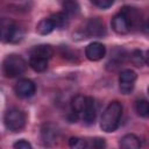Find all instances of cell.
Listing matches in <instances>:
<instances>
[{
    "mask_svg": "<svg viewBox=\"0 0 149 149\" xmlns=\"http://www.w3.org/2000/svg\"><path fill=\"white\" fill-rule=\"evenodd\" d=\"M121 115H122V105L119 101L109 102L101 115V120H100L101 129L106 133H112L116 130L121 120Z\"/></svg>",
    "mask_w": 149,
    "mask_h": 149,
    "instance_id": "6da1fadb",
    "label": "cell"
},
{
    "mask_svg": "<svg viewBox=\"0 0 149 149\" xmlns=\"http://www.w3.org/2000/svg\"><path fill=\"white\" fill-rule=\"evenodd\" d=\"M27 69L26 61L19 55H8L2 63V71L7 78H15L24 73Z\"/></svg>",
    "mask_w": 149,
    "mask_h": 149,
    "instance_id": "7a4b0ae2",
    "label": "cell"
},
{
    "mask_svg": "<svg viewBox=\"0 0 149 149\" xmlns=\"http://www.w3.org/2000/svg\"><path fill=\"white\" fill-rule=\"evenodd\" d=\"M3 123L10 132H20L26 125V114L19 108H10L3 115Z\"/></svg>",
    "mask_w": 149,
    "mask_h": 149,
    "instance_id": "3957f363",
    "label": "cell"
},
{
    "mask_svg": "<svg viewBox=\"0 0 149 149\" xmlns=\"http://www.w3.org/2000/svg\"><path fill=\"white\" fill-rule=\"evenodd\" d=\"M22 34L20 28L9 19H2L1 21V37L3 42H17Z\"/></svg>",
    "mask_w": 149,
    "mask_h": 149,
    "instance_id": "277c9868",
    "label": "cell"
},
{
    "mask_svg": "<svg viewBox=\"0 0 149 149\" xmlns=\"http://www.w3.org/2000/svg\"><path fill=\"white\" fill-rule=\"evenodd\" d=\"M136 77L137 76H136L135 71H133L130 69H126V70H122L120 72V76H119V87H120L121 93L129 94L133 91Z\"/></svg>",
    "mask_w": 149,
    "mask_h": 149,
    "instance_id": "5b68a950",
    "label": "cell"
},
{
    "mask_svg": "<svg viewBox=\"0 0 149 149\" xmlns=\"http://www.w3.org/2000/svg\"><path fill=\"white\" fill-rule=\"evenodd\" d=\"M35 91H36V86L34 81L27 78L20 79L14 86V92L20 98H29L34 95Z\"/></svg>",
    "mask_w": 149,
    "mask_h": 149,
    "instance_id": "8992f818",
    "label": "cell"
},
{
    "mask_svg": "<svg viewBox=\"0 0 149 149\" xmlns=\"http://www.w3.org/2000/svg\"><path fill=\"white\" fill-rule=\"evenodd\" d=\"M106 54V48L102 43L100 42H92L90 43L86 49H85V55L86 57L92 61V62H95V61H100Z\"/></svg>",
    "mask_w": 149,
    "mask_h": 149,
    "instance_id": "52a82bcc",
    "label": "cell"
},
{
    "mask_svg": "<svg viewBox=\"0 0 149 149\" xmlns=\"http://www.w3.org/2000/svg\"><path fill=\"white\" fill-rule=\"evenodd\" d=\"M111 24H112L113 30L115 33H118V34H121V35L129 33L130 27H132L129 21H128V19L126 17V15L123 13H119V14L114 15L113 19H112Z\"/></svg>",
    "mask_w": 149,
    "mask_h": 149,
    "instance_id": "ba28073f",
    "label": "cell"
},
{
    "mask_svg": "<svg viewBox=\"0 0 149 149\" xmlns=\"http://www.w3.org/2000/svg\"><path fill=\"white\" fill-rule=\"evenodd\" d=\"M86 33L88 36H93V37H101L102 35L106 34V29L105 26L102 23V21L99 17H92L88 20L86 28H85Z\"/></svg>",
    "mask_w": 149,
    "mask_h": 149,
    "instance_id": "9c48e42d",
    "label": "cell"
},
{
    "mask_svg": "<svg viewBox=\"0 0 149 149\" xmlns=\"http://www.w3.org/2000/svg\"><path fill=\"white\" fill-rule=\"evenodd\" d=\"M97 112H98V108H97L95 100L91 97H87L86 98V106L83 111V120L85 121V123H87V125L94 123L95 118H97Z\"/></svg>",
    "mask_w": 149,
    "mask_h": 149,
    "instance_id": "30bf717a",
    "label": "cell"
},
{
    "mask_svg": "<svg viewBox=\"0 0 149 149\" xmlns=\"http://www.w3.org/2000/svg\"><path fill=\"white\" fill-rule=\"evenodd\" d=\"M30 56H37V57H42V58L49 59V58H51L54 56V49L49 44L35 45L30 50Z\"/></svg>",
    "mask_w": 149,
    "mask_h": 149,
    "instance_id": "8fae6325",
    "label": "cell"
},
{
    "mask_svg": "<svg viewBox=\"0 0 149 149\" xmlns=\"http://www.w3.org/2000/svg\"><path fill=\"white\" fill-rule=\"evenodd\" d=\"M119 146L122 149H137L141 147L140 139L134 134H126L120 139Z\"/></svg>",
    "mask_w": 149,
    "mask_h": 149,
    "instance_id": "7c38bea8",
    "label": "cell"
},
{
    "mask_svg": "<svg viewBox=\"0 0 149 149\" xmlns=\"http://www.w3.org/2000/svg\"><path fill=\"white\" fill-rule=\"evenodd\" d=\"M29 65L36 72H43L48 68V59L42 58V57H37V56H30Z\"/></svg>",
    "mask_w": 149,
    "mask_h": 149,
    "instance_id": "4fadbf2b",
    "label": "cell"
},
{
    "mask_svg": "<svg viewBox=\"0 0 149 149\" xmlns=\"http://www.w3.org/2000/svg\"><path fill=\"white\" fill-rule=\"evenodd\" d=\"M54 29H55V24H54V22H52V20H51L50 17L41 20V21L37 23V26H36V30H37V33L41 34V35H48V34H50Z\"/></svg>",
    "mask_w": 149,
    "mask_h": 149,
    "instance_id": "5bb4252c",
    "label": "cell"
},
{
    "mask_svg": "<svg viewBox=\"0 0 149 149\" xmlns=\"http://www.w3.org/2000/svg\"><path fill=\"white\" fill-rule=\"evenodd\" d=\"M69 16L63 12V13H55L50 16V19L52 20L54 24H55V28H58V29H62L64 27L68 26L69 23Z\"/></svg>",
    "mask_w": 149,
    "mask_h": 149,
    "instance_id": "9a60e30c",
    "label": "cell"
},
{
    "mask_svg": "<svg viewBox=\"0 0 149 149\" xmlns=\"http://www.w3.org/2000/svg\"><path fill=\"white\" fill-rule=\"evenodd\" d=\"M57 137V129L56 127H54L52 125H45L42 128V139L45 142H50V141H55Z\"/></svg>",
    "mask_w": 149,
    "mask_h": 149,
    "instance_id": "2e32d148",
    "label": "cell"
},
{
    "mask_svg": "<svg viewBox=\"0 0 149 149\" xmlns=\"http://www.w3.org/2000/svg\"><path fill=\"white\" fill-rule=\"evenodd\" d=\"M63 9L68 16H74L79 13V5L74 0H65L63 2Z\"/></svg>",
    "mask_w": 149,
    "mask_h": 149,
    "instance_id": "e0dca14e",
    "label": "cell"
},
{
    "mask_svg": "<svg viewBox=\"0 0 149 149\" xmlns=\"http://www.w3.org/2000/svg\"><path fill=\"white\" fill-rule=\"evenodd\" d=\"M86 98L87 97H84V95H76L72 101H71V107H72V111L77 112V113H83L85 106H86Z\"/></svg>",
    "mask_w": 149,
    "mask_h": 149,
    "instance_id": "ac0fdd59",
    "label": "cell"
},
{
    "mask_svg": "<svg viewBox=\"0 0 149 149\" xmlns=\"http://www.w3.org/2000/svg\"><path fill=\"white\" fill-rule=\"evenodd\" d=\"M135 109L139 115L147 116L149 115V102L147 100H137L135 104Z\"/></svg>",
    "mask_w": 149,
    "mask_h": 149,
    "instance_id": "d6986e66",
    "label": "cell"
},
{
    "mask_svg": "<svg viewBox=\"0 0 149 149\" xmlns=\"http://www.w3.org/2000/svg\"><path fill=\"white\" fill-rule=\"evenodd\" d=\"M130 59H132V63L135 65V66H142L146 62H144V56L142 54L141 50L136 49L132 52V56H130Z\"/></svg>",
    "mask_w": 149,
    "mask_h": 149,
    "instance_id": "ffe728a7",
    "label": "cell"
},
{
    "mask_svg": "<svg viewBox=\"0 0 149 149\" xmlns=\"http://www.w3.org/2000/svg\"><path fill=\"white\" fill-rule=\"evenodd\" d=\"M69 146L71 148H74V149H83V148L87 147V143L83 139H79V137H70Z\"/></svg>",
    "mask_w": 149,
    "mask_h": 149,
    "instance_id": "44dd1931",
    "label": "cell"
},
{
    "mask_svg": "<svg viewBox=\"0 0 149 149\" xmlns=\"http://www.w3.org/2000/svg\"><path fill=\"white\" fill-rule=\"evenodd\" d=\"M94 6H97V7H99V8H101V9H106V8H109L112 5H113V2H114V0H90Z\"/></svg>",
    "mask_w": 149,
    "mask_h": 149,
    "instance_id": "7402d4cb",
    "label": "cell"
},
{
    "mask_svg": "<svg viewBox=\"0 0 149 149\" xmlns=\"http://www.w3.org/2000/svg\"><path fill=\"white\" fill-rule=\"evenodd\" d=\"M15 149H31V144L26 140H19L13 144Z\"/></svg>",
    "mask_w": 149,
    "mask_h": 149,
    "instance_id": "603a6c76",
    "label": "cell"
},
{
    "mask_svg": "<svg viewBox=\"0 0 149 149\" xmlns=\"http://www.w3.org/2000/svg\"><path fill=\"white\" fill-rule=\"evenodd\" d=\"M106 146V142L104 139H100V137H97V139H93L92 142H91V147L93 148H104Z\"/></svg>",
    "mask_w": 149,
    "mask_h": 149,
    "instance_id": "cb8c5ba5",
    "label": "cell"
},
{
    "mask_svg": "<svg viewBox=\"0 0 149 149\" xmlns=\"http://www.w3.org/2000/svg\"><path fill=\"white\" fill-rule=\"evenodd\" d=\"M78 114H79V113H77V112L72 111V113H71V114H69V116H68L69 121H70V122H77V120H78Z\"/></svg>",
    "mask_w": 149,
    "mask_h": 149,
    "instance_id": "d4e9b609",
    "label": "cell"
},
{
    "mask_svg": "<svg viewBox=\"0 0 149 149\" xmlns=\"http://www.w3.org/2000/svg\"><path fill=\"white\" fill-rule=\"evenodd\" d=\"M144 62H146V64L149 65V49L147 50V52H146V55H144Z\"/></svg>",
    "mask_w": 149,
    "mask_h": 149,
    "instance_id": "484cf974",
    "label": "cell"
},
{
    "mask_svg": "<svg viewBox=\"0 0 149 149\" xmlns=\"http://www.w3.org/2000/svg\"><path fill=\"white\" fill-rule=\"evenodd\" d=\"M143 28H144V30H146L147 33H149V20H147V21H146V23H144Z\"/></svg>",
    "mask_w": 149,
    "mask_h": 149,
    "instance_id": "4316f807",
    "label": "cell"
},
{
    "mask_svg": "<svg viewBox=\"0 0 149 149\" xmlns=\"http://www.w3.org/2000/svg\"><path fill=\"white\" fill-rule=\"evenodd\" d=\"M148 93H149V87H148Z\"/></svg>",
    "mask_w": 149,
    "mask_h": 149,
    "instance_id": "83f0119b",
    "label": "cell"
}]
</instances>
